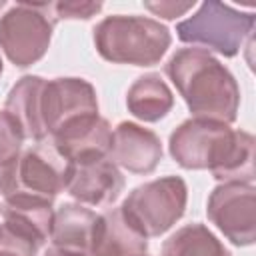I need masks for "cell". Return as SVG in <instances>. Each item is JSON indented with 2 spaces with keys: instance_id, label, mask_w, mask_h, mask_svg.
<instances>
[{
  "instance_id": "cell-1",
  "label": "cell",
  "mask_w": 256,
  "mask_h": 256,
  "mask_svg": "<svg viewBox=\"0 0 256 256\" xmlns=\"http://www.w3.org/2000/svg\"><path fill=\"white\" fill-rule=\"evenodd\" d=\"M168 76L196 118L232 122L240 92L232 74L202 48H184L166 66Z\"/></svg>"
},
{
  "instance_id": "cell-22",
  "label": "cell",
  "mask_w": 256,
  "mask_h": 256,
  "mask_svg": "<svg viewBox=\"0 0 256 256\" xmlns=\"http://www.w3.org/2000/svg\"><path fill=\"white\" fill-rule=\"evenodd\" d=\"M194 6V2H182V4H178V2H160V4H146V8L148 10H152L154 14H158V16H164V18H174V16H180L182 12H186L188 8H192Z\"/></svg>"
},
{
  "instance_id": "cell-4",
  "label": "cell",
  "mask_w": 256,
  "mask_h": 256,
  "mask_svg": "<svg viewBox=\"0 0 256 256\" xmlns=\"http://www.w3.org/2000/svg\"><path fill=\"white\" fill-rule=\"evenodd\" d=\"M186 184L176 178H162L138 186L122 204V214L128 224L144 238L166 232L184 212Z\"/></svg>"
},
{
  "instance_id": "cell-25",
  "label": "cell",
  "mask_w": 256,
  "mask_h": 256,
  "mask_svg": "<svg viewBox=\"0 0 256 256\" xmlns=\"http://www.w3.org/2000/svg\"><path fill=\"white\" fill-rule=\"evenodd\" d=\"M0 72H2V62H0Z\"/></svg>"
},
{
  "instance_id": "cell-6",
  "label": "cell",
  "mask_w": 256,
  "mask_h": 256,
  "mask_svg": "<svg viewBox=\"0 0 256 256\" xmlns=\"http://www.w3.org/2000/svg\"><path fill=\"white\" fill-rule=\"evenodd\" d=\"M252 26L254 18L250 14H238L218 2H206L192 18L178 24V36L182 42L202 44L224 56H234Z\"/></svg>"
},
{
  "instance_id": "cell-8",
  "label": "cell",
  "mask_w": 256,
  "mask_h": 256,
  "mask_svg": "<svg viewBox=\"0 0 256 256\" xmlns=\"http://www.w3.org/2000/svg\"><path fill=\"white\" fill-rule=\"evenodd\" d=\"M208 218L234 244H252L256 228L254 188L240 182L218 186L208 200Z\"/></svg>"
},
{
  "instance_id": "cell-14",
  "label": "cell",
  "mask_w": 256,
  "mask_h": 256,
  "mask_svg": "<svg viewBox=\"0 0 256 256\" xmlns=\"http://www.w3.org/2000/svg\"><path fill=\"white\" fill-rule=\"evenodd\" d=\"M44 80L38 76H24L8 94L6 112L16 120L24 138H34L36 142L46 140L48 132L42 120V90Z\"/></svg>"
},
{
  "instance_id": "cell-10",
  "label": "cell",
  "mask_w": 256,
  "mask_h": 256,
  "mask_svg": "<svg viewBox=\"0 0 256 256\" xmlns=\"http://www.w3.org/2000/svg\"><path fill=\"white\" fill-rule=\"evenodd\" d=\"M52 142L68 162L82 164L106 158L112 146V130L106 120L92 114L62 126L56 134H52Z\"/></svg>"
},
{
  "instance_id": "cell-3",
  "label": "cell",
  "mask_w": 256,
  "mask_h": 256,
  "mask_svg": "<svg viewBox=\"0 0 256 256\" xmlns=\"http://www.w3.org/2000/svg\"><path fill=\"white\" fill-rule=\"evenodd\" d=\"M72 162H68L52 138L36 142L34 148L24 152L2 168L0 192L2 196L30 194L52 200L58 192L66 190Z\"/></svg>"
},
{
  "instance_id": "cell-24",
  "label": "cell",
  "mask_w": 256,
  "mask_h": 256,
  "mask_svg": "<svg viewBox=\"0 0 256 256\" xmlns=\"http://www.w3.org/2000/svg\"><path fill=\"white\" fill-rule=\"evenodd\" d=\"M2 6H4V2H0V8H2Z\"/></svg>"
},
{
  "instance_id": "cell-11",
  "label": "cell",
  "mask_w": 256,
  "mask_h": 256,
  "mask_svg": "<svg viewBox=\"0 0 256 256\" xmlns=\"http://www.w3.org/2000/svg\"><path fill=\"white\" fill-rule=\"evenodd\" d=\"M124 188V178L108 158L72 164L66 190L80 202L92 206L112 204Z\"/></svg>"
},
{
  "instance_id": "cell-23",
  "label": "cell",
  "mask_w": 256,
  "mask_h": 256,
  "mask_svg": "<svg viewBox=\"0 0 256 256\" xmlns=\"http://www.w3.org/2000/svg\"><path fill=\"white\" fill-rule=\"evenodd\" d=\"M46 256H88V254L84 250H72V248H60V246H56V248L48 250Z\"/></svg>"
},
{
  "instance_id": "cell-9",
  "label": "cell",
  "mask_w": 256,
  "mask_h": 256,
  "mask_svg": "<svg viewBox=\"0 0 256 256\" xmlns=\"http://www.w3.org/2000/svg\"><path fill=\"white\" fill-rule=\"evenodd\" d=\"M94 88L80 78H56L42 90V120L48 136L56 134L72 120L96 114Z\"/></svg>"
},
{
  "instance_id": "cell-7",
  "label": "cell",
  "mask_w": 256,
  "mask_h": 256,
  "mask_svg": "<svg viewBox=\"0 0 256 256\" xmlns=\"http://www.w3.org/2000/svg\"><path fill=\"white\" fill-rule=\"evenodd\" d=\"M232 134L224 122L194 118L170 136V154L184 168H212L224 156Z\"/></svg>"
},
{
  "instance_id": "cell-12",
  "label": "cell",
  "mask_w": 256,
  "mask_h": 256,
  "mask_svg": "<svg viewBox=\"0 0 256 256\" xmlns=\"http://www.w3.org/2000/svg\"><path fill=\"white\" fill-rule=\"evenodd\" d=\"M112 162L124 166L130 172L146 174L156 168L162 158L160 140L154 132L144 130L132 122H122L112 132V146H110Z\"/></svg>"
},
{
  "instance_id": "cell-13",
  "label": "cell",
  "mask_w": 256,
  "mask_h": 256,
  "mask_svg": "<svg viewBox=\"0 0 256 256\" xmlns=\"http://www.w3.org/2000/svg\"><path fill=\"white\" fill-rule=\"evenodd\" d=\"M88 250V256H144L146 238L134 230L122 210L116 208L98 216Z\"/></svg>"
},
{
  "instance_id": "cell-21",
  "label": "cell",
  "mask_w": 256,
  "mask_h": 256,
  "mask_svg": "<svg viewBox=\"0 0 256 256\" xmlns=\"http://www.w3.org/2000/svg\"><path fill=\"white\" fill-rule=\"evenodd\" d=\"M102 4L94 2H60L54 4V12L58 18H90L94 12H98Z\"/></svg>"
},
{
  "instance_id": "cell-16",
  "label": "cell",
  "mask_w": 256,
  "mask_h": 256,
  "mask_svg": "<svg viewBox=\"0 0 256 256\" xmlns=\"http://www.w3.org/2000/svg\"><path fill=\"white\" fill-rule=\"evenodd\" d=\"M128 108L134 116L146 122H154L166 116V112L172 108V94L160 76L148 74L138 78L130 88Z\"/></svg>"
},
{
  "instance_id": "cell-17",
  "label": "cell",
  "mask_w": 256,
  "mask_h": 256,
  "mask_svg": "<svg viewBox=\"0 0 256 256\" xmlns=\"http://www.w3.org/2000/svg\"><path fill=\"white\" fill-rule=\"evenodd\" d=\"M218 180L252 182L254 178V138L248 132H234L232 140L216 166L210 168Z\"/></svg>"
},
{
  "instance_id": "cell-15",
  "label": "cell",
  "mask_w": 256,
  "mask_h": 256,
  "mask_svg": "<svg viewBox=\"0 0 256 256\" xmlns=\"http://www.w3.org/2000/svg\"><path fill=\"white\" fill-rule=\"evenodd\" d=\"M98 214L84 206L76 204H64L54 214L52 222V240L60 248H72V250H88L92 232L96 226Z\"/></svg>"
},
{
  "instance_id": "cell-19",
  "label": "cell",
  "mask_w": 256,
  "mask_h": 256,
  "mask_svg": "<svg viewBox=\"0 0 256 256\" xmlns=\"http://www.w3.org/2000/svg\"><path fill=\"white\" fill-rule=\"evenodd\" d=\"M42 244L10 222L0 224V256H36Z\"/></svg>"
},
{
  "instance_id": "cell-5",
  "label": "cell",
  "mask_w": 256,
  "mask_h": 256,
  "mask_svg": "<svg viewBox=\"0 0 256 256\" xmlns=\"http://www.w3.org/2000/svg\"><path fill=\"white\" fill-rule=\"evenodd\" d=\"M54 4H18L0 20V46L16 66L36 62L48 48Z\"/></svg>"
},
{
  "instance_id": "cell-18",
  "label": "cell",
  "mask_w": 256,
  "mask_h": 256,
  "mask_svg": "<svg viewBox=\"0 0 256 256\" xmlns=\"http://www.w3.org/2000/svg\"><path fill=\"white\" fill-rule=\"evenodd\" d=\"M162 256H230V252L202 224H190L166 240Z\"/></svg>"
},
{
  "instance_id": "cell-2",
  "label": "cell",
  "mask_w": 256,
  "mask_h": 256,
  "mask_svg": "<svg viewBox=\"0 0 256 256\" xmlns=\"http://www.w3.org/2000/svg\"><path fill=\"white\" fill-rule=\"evenodd\" d=\"M94 42L98 52L110 62L152 66L170 46V34L150 18L112 16L96 26Z\"/></svg>"
},
{
  "instance_id": "cell-20",
  "label": "cell",
  "mask_w": 256,
  "mask_h": 256,
  "mask_svg": "<svg viewBox=\"0 0 256 256\" xmlns=\"http://www.w3.org/2000/svg\"><path fill=\"white\" fill-rule=\"evenodd\" d=\"M22 140H24V134L16 124V120L6 110L0 112V166L2 168L18 158Z\"/></svg>"
}]
</instances>
